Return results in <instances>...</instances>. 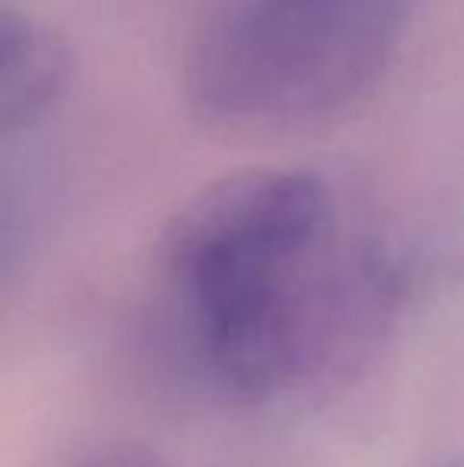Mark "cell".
Masks as SVG:
<instances>
[{
  "label": "cell",
  "instance_id": "1",
  "mask_svg": "<svg viewBox=\"0 0 464 467\" xmlns=\"http://www.w3.org/2000/svg\"><path fill=\"white\" fill-rule=\"evenodd\" d=\"M395 252L312 169H245L166 223L150 315L166 357L226 404L267 407L344 385L391 331Z\"/></svg>",
  "mask_w": 464,
  "mask_h": 467
},
{
  "label": "cell",
  "instance_id": "2",
  "mask_svg": "<svg viewBox=\"0 0 464 467\" xmlns=\"http://www.w3.org/2000/svg\"><path fill=\"white\" fill-rule=\"evenodd\" d=\"M407 23L410 0H213L185 51V99L232 134L328 128L376 93Z\"/></svg>",
  "mask_w": 464,
  "mask_h": 467
},
{
  "label": "cell",
  "instance_id": "3",
  "mask_svg": "<svg viewBox=\"0 0 464 467\" xmlns=\"http://www.w3.org/2000/svg\"><path fill=\"white\" fill-rule=\"evenodd\" d=\"M0 45V124L10 137L42 124L64 99L70 55L42 19L13 6L4 13Z\"/></svg>",
  "mask_w": 464,
  "mask_h": 467
},
{
  "label": "cell",
  "instance_id": "4",
  "mask_svg": "<svg viewBox=\"0 0 464 467\" xmlns=\"http://www.w3.org/2000/svg\"><path fill=\"white\" fill-rule=\"evenodd\" d=\"M70 467H175L156 455H143V451H102V455H89L83 462Z\"/></svg>",
  "mask_w": 464,
  "mask_h": 467
},
{
  "label": "cell",
  "instance_id": "5",
  "mask_svg": "<svg viewBox=\"0 0 464 467\" xmlns=\"http://www.w3.org/2000/svg\"><path fill=\"white\" fill-rule=\"evenodd\" d=\"M429 467H464V455L461 458H449V462H439V464H429Z\"/></svg>",
  "mask_w": 464,
  "mask_h": 467
}]
</instances>
